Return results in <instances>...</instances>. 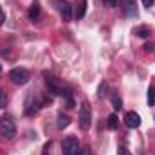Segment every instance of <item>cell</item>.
I'll use <instances>...</instances> for the list:
<instances>
[{
	"label": "cell",
	"mask_w": 155,
	"mask_h": 155,
	"mask_svg": "<svg viewBox=\"0 0 155 155\" xmlns=\"http://www.w3.org/2000/svg\"><path fill=\"white\" fill-rule=\"evenodd\" d=\"M78 121H79V126L81 130H88L90 128V123H92V114H90V107L88 103H81L79 107V114H78Z\"/></svg>",
	"instance_id": "cell-1"
},
{
	"label": "cell",
	"mask_w": 155,
	"mask_h": 155,
	"mask_svg": "<svg viewBox=\"0 0 155 155\" xmlns=\"http://www.w3.org/2000/svg\"><path fill=\"white\" fill-rule=\"evenodd\" d=\"M61 153L63 155H78L79 153V143L74 135H69L61 143Z\"/></svg>",
	"instance_id": "cell-2"
},
{
	"label": "cell",
	"mask_w": 155,
	"mask_h": 155,
	"mask_svg": "<svg viewBox=\"0 0 155 155\" xmlns=\"http://www.w3.org/2000/svg\"><path fill=\"white\" fill-rule=\"evenodd\" d=\"M9 78H11V81L15 85H25V83H29L31 74H29V71H25L22 67H16V69H13L9 72Z\"/></svg>",
	"instance_id": "cell-3"
},
{
	"label": "cell",
	"mask_w": 155,
	"mask_h": 155,
	"mask_svg": "<svg viewBox=\"0 0 155 155\" xmlns=\"http://www.w3.org/2000/svg\"><path fill=\"white\" fill-rule=\"evenodd\" d=\"M52 4L58 9V13L61 15L63 22H71V18H72V7H71V4L67 0H52Z\"/></svg>",
	"instance_id": "cell-4"
},
{
	"label": "cell",
	"mask_w": 155,
	"mask_h": 155,
	"mask_svg": "<svg viewBox=\"0 0 155 155\" xmlns=\"http://www.w3.org/2000/svg\"><path fill=\"white\" fill-rule=\"evenodd\" d=\"M0 134H2L5 139H13V137L16 135V126H15V123H13L11 119L4 117V119L0 121Z\"/></svg>",
	"instance_id": "cell-5"
},
{
	"label": "cell",
	"mask_w": 155,
	"mask_h": 155,
	"mask_svg": "<svg viewBox=\"0 0 155 155\" xmlns=\"http://www.w3.org/2000/svg\"><path fill=\"white\" fill-rule=\"evenodd\" d=\"M124 123L128 128H139L141 126V116L137 112H128L124 116Z\"/></svg>",
	"instance_id": "cell-6"
},
{
	"label": "cell",
	"mask_w": 155,
	"mask_h": 155,
	"mask_svg": "<svg viewBox=\"0 0 155 155\" xmlns=\"http://www.w3.org/2000/svg\"><path fill=\"white\" fill-rule=\"evenodd\" d=\"M121 9L124 11L126 16H137V9H135L134 0H121Z\"/></svg>",
	"instance_id": "cell-7"
},
{
	"label": "cell",
	"mask_w": 155,
	"mask_h": 155,
	"mask_svg": "<svg viewBox=\"0 0 155 155\" xmlns=\"http://www.w3.org/2000/svg\"><path fill=\"white\" fill-rule=\"evenodd\" d=\"M85 13H87V0H78L76 9H74V16H76V20H81V18L85 16Z\"/></svg>",
	"instance_id": "cell-8"
},
{
	"label": "cell",
	"mask_w": 155,
	"mask_h": 155,
	"mask_svg": "<svg viewBox=\"0 0 155 155\" xmlns=\"http://www.w3.org/2000/svg\"><path fill=\"white\" fill-rule=\"evenodd\" d=\"M134 35H135V36H139V38H148V36L152 35V31H150V27H148V25H139V27H135V29H134Z\"/></svg>",
	"instance_id": "cell-9"
},
{
	"label": "cell",
	"mask_w": 155,
	"mask_h": 155,
	"mask_svg": "<svg viewBox=\"0 0 155 155\" xmlns=\"http://www.w3.org/2000/svg\"><path fill=\"white\" fill-rule=\"evenodd\" d=\"M69 124H71V117L69 116H63V114L58 116V128H67Z\"/></svg>",
	"instance_id": "cell-10"
},
{
	"label": "cell",
	"mask_w": 155,
	"mask_h": 155,
	"mask_svg": "<svg viewBox=\"0 0 155 155\" xmlns=\"http://www.w3.org/2000/svg\"><path fill=\"white\" fill-rule=\"evenodd\" d=\"M40 16V7H38V4H33L31 5V9H29V18L31 20H36Z\"/></svg>",
	"instance_id": "cell-11"
},
{
	"label": "cell",
	"mask_w": 155,
	"mask_h": 155,
	"mask_svg": "<svg viewBox=\"0 0 155 155\" xmlns=\"http://www.w3.org/2000/svg\"><path fill=\"white\" fill-rule=\"evenodd\" d=\"M117 121H119V119H117L116 114H110V116H108V121H107V126H108L110 130H116L117 128Z\"/></svg>",
	"instance_id": "cell-12"
},
{
	"label": "cell",
	"mask_w": 155,
	"mask_h": 155,
	"mask_svg": "<svg viewBox=\"0 0 155 155\" xmlns=\"http://www.w3.org/2000/svg\"><path fill=\"white\" fill-rule=\"evenodd\" d=\"M155 103V85H150V88H148V105L152 107Z\"/></svg>",
	"instance_id": "cell-13"
},
{
	"label": "cell",
	"mask_w": 155,
	"mask_h": 155,
	"mask_svg": "<svg viewBox=\"0 0 155 155\" xmlns=\"http://www.w3.org/2000/svg\"><path fill=\"white\" fill-rule=\"evenodd\" d=\"M112 105H114V108H116V110L121 108V99H119V96H117V94L112 96Z\"/></svg>",
	"instance_id": "cell-14"
},
{
	"label": "cell",
	"mask_w": 155,
	"mask_h": 155,
	"mask_svg": "<svg viewBox=\"0 0 155 155\" xmlns=\"http://www.w3.org/2000/svg\"><path fill=\"white\" fill-rule=\"evenodd\" d=\"M7 105V96H5V92H0V108H4Z\"/></svg>",
	"instance_id": "cell-15"
},
{
	"label": "cell",
	"mask_w": 155,
	"mask_h": 155,
	"mask_svg": "<svg viewBox=\"0 0 155 155\" xmlns=\"http://www.w3.org/2000/svg\"><path fill=\"white\" fill-rule=\"evenodd\" d=\"M143 49H144L146 52H155V43H146Z\"/></svg>",
	"instance_id": "cell-16"
},
{
	"label": "cell",
	"mask_w": 155,
	"mask_h": 155,
	"mask_svg": "<svg viewBox=\"0 0 155 155\" xmlns=\"http://www.w3.org/2000/svg\"><path fill=\"white\" fill-rule=\"evenodd\" d=\"M117 155H132V153H130V152H128L124 146H119V150H117Z\"/></svg>",
	"instance_id": "cell-17"
},
{
	"label": "cell",
	"mask_w": 155,
	"mask_h": 155,
	"mask_svg": "<svg viewBox=\"0 0 155 155\" xmlns=\"http://www.w3.org/2000/svg\"><path fill=\"white\" fill-rule=\"evenodd\" d=\"M103 4H105V5H108V7H116L117 0H103Z\"/></svg>",
	"instance_id": "cell-18"
},
{
	"label": "cell",
	"mask_w": 155,
	"mask_h": 155,
	"mask_svg": "<svg viewBox=\"0 0 155 155\" xmlns=\"http://www.w3.org/2000/svg\"><path fill=\"white\" fill-rule=\"evenodd\" d=\"M153 4H155V0H143V5L144 7H152Z\"/></svg>",
	"instance_id": "cell-19"
},
{
	"label": "cell",
	"mask_w": 155,
	"mask_h": 155,
	"mask_svg": "<svg viewBox=\"0 0 155 155\" xmlns=\"http://www.w3.org/2000/svg\"><path fill=\"white\" fill-rule=\"evenodd\" d=\"M105 88H107V85L101 83V87H99V96H101V97H105Z\"/></svg>",
	"instance_id": "cell-20"
},
{
	"label": "cell",
	"mask_w": 155,
	"mask_h": 155,
	"mask_svg": "<svg viewBox=\"0 0 155 155\" xmlns=\"http://www.w3.org/2000/svg\"><path fill=\"white\" fill-rule=\"evenodd\" d=\"M78 155H90V150H88V148H83V150H79Z\"/></svg>",
	"instance_id": "cell-21"
},
{
	"label": "cell",
	"mask_w": 155,
	"mask_h": 155,
	"mask_svg": "<svg viewBox=\"0 0 155 155\" xmlns=\"http://www.w3.org/2000/svg\"><path fill=\"white\" fill-rule=\"evenodd\" d=\"M4 20H5V15H4V13H2V11H0V25H2V24H4Z\"/></svg>",
	"instance_id": "cell-22"
}]
</instances>
